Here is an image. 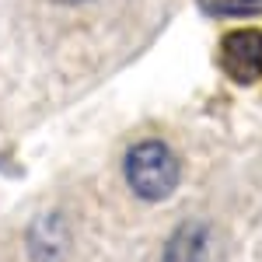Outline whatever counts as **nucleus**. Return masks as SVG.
Wrapping results in <instances>:
<instances>
[{
	"label": "nucleus",
	"instance_id": "f03ea898",
	"mask_svg": "<svg viewBox=\"0 0 262 262\" xmlns=\"http://www.w3.org/2000/svg\"><path fill=\"white\" fill-rule=\"evenodd\" d=\"M221 67L231 81L255 84L262 77V32L259 28H238L221 42Z\"/></svg>",
	"mask_w": 262,
	"mask_h": 262
},
{
	"label": "nucleus",
	"instance_id": "39448f33",
	"mask_svg": "<svg viewBox=\"0 0 262 262\" xmlns=\"http://www.w3.org/2000/svg\"><path fill=\"white\" fill-rule=\"evenodd\" d=\"M53 4H84V0H53Z\"/></svg>",
	"mask_w": 262,
	"mask_h": 262
},
{
	"label": "nucleus",
	"instance_id": "f257e3e1",
	"mask_svg": "<svg viewBox=\"0 0 262 262\" xmlns=\"http://www.w3.org/2000/svg\"><path fill=\"white\" fill-rule=\"evenodd\" d=\"M126 182L140 200H164L179 185V158L158 140L137 143L126 154Z\"/></svg>",
	"mask_w": 262,
	"mask_h": 262
},
{
	"label": "nucleus",
	"instance_id": "20e7f679",
	"mask_svg": "<svg viewBox=\"0 0 262 262\" xmlns=\"http://www.w3.org/2000/svg\"><path fill=\"white\" fill-rule=\"evenodd\" d=\"M200 7L213 18H252L262 14V0H200Z\"/></svg>",
	"mask_w": 262,
	"mask_h": 262
},
{
	"label": "nucleus",
	"instance_id": "7ed1b4c3",
	"mask_svg": "<svg viewBox=\"0 0 262 262\" xmlns=\"http://www.w3.org/2000/svg\"><path fill=\"white\" fill-rule=\"evenodd\" d=\"M164 262H210V238L206 227H182L179 234L168 242Z\"/></svg>",
	"mask_w": 262,
	"mask_h": 262
}]
</instances>
